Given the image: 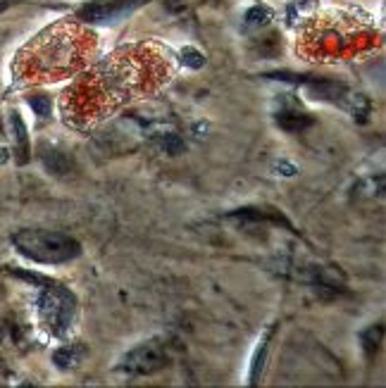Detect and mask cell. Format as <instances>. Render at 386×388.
<instances>
[{
    "mask_svg": "<svg viewBox=\"0 0 386 388\" xmlns=\"http://www.w3.org/2000/svg\"><path fill=\"white\" fill-rule=\"evenodd\" d=\"M12 243L24 257L41 264H63L74 260L81 248L74 238L43 229H24L12 236Z\"/></svg>",
    "mask_w": 386,
    "mask_h": 388,
    "instance_id": "6da1fadb",
    "label": "cell"
},
{
    "mask_svg": "<svg viewBox=\"0 0 386 388\" xmlns=\"http://www.w3.org/2000/svg\"><path fill=\"white\" fill-rule=\"evenodd\" d=\"M38 310H41L43 324L48 326L53 333H63L70 329L77 303H74V296L67 289H63V286H50V289H45L43 296H41Z\"/></svg>",
    "mask_w": 386,
    "mask_h": 388,
    "instance_id": "7a4b0ae2",
    "label": "cell"
},
{
    "mask_svg": "<svg viewBox=\"0 0 386 388\" xmlns=\"http://www.w3.org/2000/svg\"><path fill=\"white\" fill-rule=\"evenodd\" d=\"M162 365H165V360H162V352L155 345H141L129 357H124V370L134 374L153 372Z\"/></svg>",
    "mask_w": 386,
    "mask_h": 388,
    "instance_id": "3957f363",
    "label": "cell"
},
{
    "mask_svg": "<svg viewBox=\"0 0 386 388\" xmlns=\"http://www.w3.org/2000/svg\"><path fill=\"white\" fill-rule=\"evenodd\" d=\"M84 352L86 350L81 348V345H65L63 350L55 352V365L63 367V370H70V367L79 365V360H81V355H84Z\"/></svg>",
    "mask_w": 386,
    "mask_h": 388,
    "instance_id": "277c9868",
    "label": "cell"
},
{
    "mask_svg": "<svg viewBox=\"0 0 386 388\" xmlns=\"http://www.w3.org/2000/svg\"><path fill=\"white\" fill-rule=\"evenodd\" d=\"M43 162H45V167H48L50 172H55V174H67V172H70V167H72L70 158L63 155L60 151L43 153Z\"/></svg>",
    "mask_w": 386,
    "mask_h": 388,
    "instance_id": "5b68a950",
    "label": "cell"
},
{
    "mask_svg": "<svg viewBox=\"0 0 386 388\" xmlns=\"http://www.w3.org/2000/svg\"><path fill=\"white\" fill-rule=\"evenodd\" d=\"M279 126H284L286 131H301L303 126H310L313 119L306 117V114H279Z\"/></svg>",
    "mask_w": 386,
    "mask_h": 388,
    "instance_id": "8992f818",
    "label": "cell"
},
{
    "mask_svg": "<svg viewBox=\"0 0 386 388\" xmlns=\"http://www.w3.org/2000/svg\"><path fill=\"white\" fill-rule=\"evenodd\" d=\"M12 124H15V136L19 141V151H22V158H26V129L19 119V114H12Z\"/></svg>",
    "mask_w": 386,
    "mask_h": 388,
    "instance_id": "52a82bcc",
    "label": "cell"
},
{
    "mask_svg": "<svg viewBox=\"0 0 386 388\" xmlns=\"http://www.w3.org/2000/svg\"><path fill=\"white\" fill-rule=\"evenodd\" d=\"M181 55H184V63L188 67H200L203 65V55H200L198 50H193V48H184V53H181Z\"/></svg>",
    "mask_w": 386,
    "mask_h": 388,
    "instance_id": "ba28073f",
    "label": "cell"
},
{
    "mask_svg": "<svg viewBox=\"0 0 386 388\" xmlns=\"http://www.w3.org/2000/svg\"><path fill=\"white\" fill-rule=\"evenodd\" d=\"M29 103L36 107L38 114H48L50 112V100L48 98H31Z\"/></svg>",
    "mask_w": 386,
    "mask_h": 388,
    "instance_id": "9c48e42d",
    "label": "cell"
},
{
    "mask_svg": "<svg viewBox=\"0 0 386 388\" xmlns=\"http://www.w3.org/2000/svg\"><path fill=\"white\" fill-rule=\"evenodd\" d=\"M5 158H8V151H5V143L0 139V162H5Z\"/></svg>",
    "mask_w": 386,
    "mask_h": 388,
    "instance_id": "30bf717a",
    "label": "cell"
}]
</instances>
